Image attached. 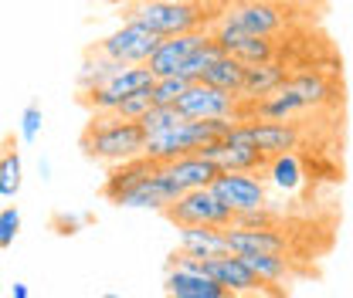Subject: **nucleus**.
Masks as SVG:
<instances>
[{
	"mask_svg": "<svg viewBox=\"0 0 353 298\" xmlns=\"http://www.w3.org/2000/svg\"><path fill=\"white\" fill-rule=\"evenodd\" d=\"M146 149V132L139 123H126L116 112L109 116H92L82 132V153L95 163H126L143 156Z\"/></svg>",
	"mask_w": 353,
	"mask_h": 298,
	"instance_id": "f257e3e1",
	"label": "nucleus"
},
{
	"mask_svg": "<svg viewBox=\"0 0 353 298\" xmlns=\"http://www.w3.org/2000/svg\"><path fill=\"white\" fill-rule=\"evenodd\" d=\"M126 21H139L143 28H150L160 38H176V34L204 31L211 14H208L204 0H157V3L130 7Z\"/></svg>",
	"mask_w": 353,
	"mask_h": 298,
	"instance_id": "f03ea898",
	"label": "nucleus"
},
{
	"mask_svg": "<svg viewBox=\"0 0 353 298\" xmlns=\"http://www.w3.org/2000/svg\"><path fill=\"white\" fill-rule=\"evenodd\" d=\"M224 139L252 146V149L262 153L265 160H275V156L296 153L299 142H303V132L292 123H262V119H255V123H238Z\"/></svg>",
	"mask_w": 353,
	"mask_h": 298,
	"instance_id": "7ed1b4c3",
	"label": "nucleus"
},
{
	"mask_svg": "<svg viewBox=\"0 0 353 298\" xmlns=\"http://www.w3.org/2000/svg\"><path fill=\"white\" fill-rule=\"evenodd\" d=\"M163 217L176 224V227H231L234 224V211H228L218 200V193L208 190H187L180 200H174Z\"/></svg>",
	"mask_w": 353,
	"mask_h": 298,
	"instance_id": "20e7f679",
	"label": "nucleus"
},
{
	"mask_svg": "<svg viewBox=\"0 0 353 298\" xmlns=\"http://www.w3.org/2000/svg\"><path fill=\"white\" fill-rule=\"evenodd\" d=\"M160 34H153L150 28H143L139 21H123V28H116L112 34H105L102 41H95V51L123 61V65H146L157 47H160Z\"/></svg>",
	"mask_w": 353,
	"mask_h": 298,
	"instance_id": "39448f33",
	"label": "nucleus"
},
{
	"mask_svg": "<svg viewBox=\"0 0 353 298\" xmlns=\"http://www.w3.org/2000/svg\"><path fill=\"white\" fill-rule=\"evenodd\" d=\"M176 109L183 119H238L241 98L224 88L208 85V82H190L187 92L176 98Z\"/></svg>",
	"mask_w": 353,
	"mask_h": 298,
	"instance_id": "423d86ee",
	"label": "nucleus"
},
{
	"mask_svg": "<svg viewBox=\"0 0 353 298\" xmlns=\"http://www.w3.org/2000/svg\"><path fill=\"white\" fill-rule=\"evenodd\" d=\"M218 21L228 24V28H234V31H241V34H248V38H272V34L285 24L282 10H279L275 3H268V0L234 3V7H228V10L221 14Z\"/></svg>",
	"mask_w": 353,
	"mask_h": 298,
	"instance_id": "0eeeda50",
	"label": "nucleus"
},
{
	"mask_svg": "<svg viewBox=\"0 0 353 298\" xmlns=\"http://www.w3.org/2000/svg\"><path fill=\"white\" fill-rule=\"evenodd\" d=\"M218 193V200L234 213L245 211H262L268 207V193H265V183L255 173H221L211 187Z\"/></svg>",
	"mask_w": 353,
	"mask_h": 298,
	"instance_id": "6e6552de",
	"label": "nucleus"
},
{
	"mask_svg": "<svg viewBox=\"0 0 353 298\" xmlns=\"http://www.w3.org/2000/svg\"><path fill=\"white\" fill-rule=\"evenodd\" d=\"M204 275H208L214 285H221L231 298L248 295V292H262L265 288V281L248 268V261L238 255H224V257H214V261H204Z\"/></svg>",
	"mask_w": 353,
	"mask_h": 298,
	"instance_id": "1a4fd4ad",
	"label": "nucleus"
},
{
	"mask_svg": "<svg viewBox=\"0 0 353 298\" xmlns=\"http://www.w3.org/2000/svg\"><path fill=\"white\" fill-rule=\"evenodd\" d=\"M211 41V31H190V34H176V38H163L160 47H157V54L146 61V68L157 75V78H167V75H180V68H183V61L197 51V47H204V44Z\"/></svg>",
	"mask_w": 353,
	"mask_h": 298,
	"instance_id": "9d476101",
	"label": "nucleus"
},
{
	"mask_svg": "<svg viewBox=\"0 0 353 298\" xmlns=\"http://www.w3.org/2000/svg\"><path fill=\"white\" fill-rule=\"evenodd\" d=\"M201 156H208L221 173H259L268 167V160H265L259 149L241 146V142H231V139H218V142L204 146Z\"/></svg>",
	"mask_w": 353,
	"mask_h": 298,
	"instance_id": "9b49d317",
	"label": "nucleus"
},
{
	"mask_svg": "<svg viewBox=\"0 0 353 298\" xmlns=\"http://www.w3.org/2000/svg\"><path fill=\"white\" fill-rule=\"evenodd\" d=\"M157 170H160V163H153L150 156H136V160H126V163H116L112 170L105 173L102 197H105L109 204H116L119 197H126V193L136 190L139 183H146Z\"/></svg>",
	"mask_w": 353,
	"mask_h": 298,
	"instance_id": "f8f14e48",
	"label": "nucleus"
},
{
	"mask_svg": "<svg viewBox=\"0 0 353 298\" xmlns=\"http://www.w3.org/2000/svg\"><path fill=\"white\" fill-rule=\"evenodd\" d=\"M228 248L238 257H255V255H285L289 241L285 234H279L275 227L265 231H245V227H228Z\"/></svg>",
	"mask_w": 353,
	"mask_h": 298,
	"instance_id": "ddd939ff",
	"label": "nucleus"
},
{
	"mask_svg": "<svg viewBox=\"0 0 353 298\" xmlns=\"http://www.w3.org/2000/svg\"><path fill=\"white\" fill-rule=\"evenodd\" d=\"M289 82V75H285V65L282 61H262V65H248L245 68V82H241V92H238V98L241 102H262L268 95H275L279 88Z\"/></svg>",
	"mask_w": 353,
	"mask_h": 298,
	"instance_id": "4468645a",
	"label": "nucleus"
},
{
	"mask_svg": "<svg viewBox=\"0 0 353 298\" xmlns=\"http://www.w3.org/2000/svg\"><path fill=\"white\" fill-rule=\"evenodd\" d=\"M228 227H180V251L197 261H214L231 255L228 248Z\"/></svg>",
	"mask_w": 353,
	"mask_h": 298,
	"instance_id": "2eb2a0df",
	"label": "nucleus"
},
{
	"mask_svg": "<svg viewBox=\"0 0 353 298\" xmlns=\"http://www.w3.org/2000/svg\"><path fill=\"white\" fill-rule=\"evenodd\" d=\"M163 170L180 183L183 193L187 190H208V187H214V180L221 176L218 167L208 156H201V153H190V156H180L174 163H163Z\"/></svg>",
	"mask_w": 353,
	"mask_h": 298,
	"instance_id": "dca6fc26",
	"label": "nucleus"
},
{
	"mask_svg": "<svg viewBox=\"0 0 353 298\" xmlns=\"http://www.w3.org/2000/svg\"><path fill=\"white\" fill-rule=\"evenodd\" d=\"M163 288H167V298H231L208 275H194L183 268H167Z\"/></svg>",
	"mask_w": 353,
	"mask_h": 298,
	"instance_id": "f3484780",
	"label": "nucleus"
},
{
	"mask_svg": "<svg viewBox=\"0 0 353 298\" xmlns=\"http://www.w3.org/2000/svg\"><path fill=\"white\" fill-rule=\"evenodd\" d=\"M126 65L123 61H116V58H109V54H102V51H88L85 61H82V68H79V75H75V82H79V92H92V88H105L119 72H123Z\"/></svg>",
	"mask_w": 353,
	"mask_h": 298,
	"instance_id": "a211bd4d",
	"label": "nucleus"
},
{
	"mask_svg": "<svg viewBox=\"0 0 353 298\" xmlns=\"http://www.w3.org/2000/svg\"><path fill=\"white\" fill-rule=\"evenodd\" d=\"M285 85L306 102V109H319V105L336 102V85H333L330 78H323L319 72H299V75H289Z\"/></svg>",
	"mask_w": 353,
	"mask_h": 298,
	"instance_id": "6ab92c4d",
	"label": "nucleus"
},
{
	"mask_svg": "<svg viewBox=\"0 0 353 298\" xmlns=\"http://www.w3.org/2000/svg\"><path fill=\"white\" fill-rule=\"evenodd\" d=\"M265 173H268V183L275 190H282V193H296L303 187V163H299L296 153H285V156L268 160Z\"/></svg>",
	"mask_w": 353,
	"mask_h": 298,
	"instance_id": "aec40b11",
	"label": "nucleus"
},
{
	"mask_svg": "<svg viewBox=\"0 0 353 298\" xmlns=\"http://www.w3.org/2000/svg\"><path fill=\"white\" fill-rule=\"evenodd\" d=\"M245 68L248 65H241L238 58H231V54H221L218 61L201 75V82H208V85L214 88H224V92H231V95H238L241 92V82H245Z\"/></svg>",
	"mask_w": 353,
	"mask_h": 298,
	"instance_id": "412c9836",
	"label": "nucleus"
},
{
	"mask_svg": "<svg viewBox=\"0 0 353 298\" xmlns=\"http://www.w3.org/2000/svg\"><path fill=\"white\" fill-rule=\"evenodd\" d=\"M153 82H157V75L146 68V65H126L112 82H109V92L123 102V98H130V95H136V92H146V88H153Z\"/></svg>",
	"mask_w": 353,
	"mask_h": 298,
	"instance_id": "4be33fe9",
	"label": "nucleus"
},
{
	"mask_svg": "<svg viewBox=\"0 0 353 298\" xmlns=\"http://www.w3.org/2000/svg\"><path fill=\"white\" fill-rule=\"evenodd\" d=\"M21 183H24V163H21V153L7 142V146L0 149V200L17 197Z\"/></svg>",
	"mask_w": 353,
	"mask_h": 298,
	"instance_id": "5701e85b",
	"label": "nucleus"
},
{
	"mask_svg": "<svg viewBox=\"0 0 353 298\" xmlns=\"http://www.w3.org/2000/svg\"><path fill=\"white\" fill-rule=\"evenodd\" d=\"M248 268L262 278L265 285H279V281H289L292 278V261L285 255H255V257H245Z\"/></svg>",
	"mask_w": 353,
	"mask_h": 298,
	"instance_id": "b1692460",
	"label": "nucleus"
},
{
	"mask_svg": "<svg viewBox=\"0 0 353 298\" xmlns=\"http://www.w3.org/2000/svg\"><path fill=\"white\" fill-rule=\"evenodd\" d=\"M228 54L238 58L241 65H262V61H272V58H275V41H272V38H248V34H245Z\"/></svg>",
	"mask_w": 353,
	"mask_h": 298,
	"instance_id": "393cba45",
	"label": "nucleus"
},
{
	"mask_svg": "<svg viewBox=\"0 0 353 298\" xmlns=\"http://www.w3.org/2000/svg\"><path fill=\"white\" fill-rule=\"evenodd\" d=\"M180 123H187L183 116H180V109L176 105H153L143 119H139V126L146 136H157V132H167V129H176Z\"/></svg>",
	"mask_w": 353,
	"mask_h": 298,
	"instance_id": "a878e982",
	"label": "nucleus"
},
{
	"mask_svg": "<svg viewBox=\"0 0 353 298\" xmlns=\"http://www.w3.org/2000/svg\"><path fill=\"white\" fill-rule=\"evenodd\" d=\"M187 78H180V75H167V78H157L153 88H150V98H153V105H176V98L187 92Z\"/></svg>",
	"mask_w": 353,
	"mask_h": 298,
	"instance_id": "bb28decb",
	"label": "nucleus"
},
{
	"mask_svg": "<svg viewBox=\"0 0 353 298\" xmlns=\"http://www.w3.org/2000/svg\"><path fill=\"white\" fill-rule=\"evenodd\" d=\"M150 109H153V98H150V88H146V92H136V95H130V98H123L119 109H116V116L126 119V123H139Z\"/></svg>",
	"mask_w": 353,
	"mask_h": 298,
	"instance_id": "cd10ccee",
	"label": "nucleus"
},
{
	"mask_svg": "<svg viewBox=\"0 0 353 298\" xmlns=\"http://www.w3.org/2000/svg\"><path fill=\"white\" fill-rule=\"evenodd\" d=\"M82 105L92 116H109V112L119 109V98L109 88H92V92H82Z\"/></svg>",
	"mask_w": 353,
	"mask_h": 298,
	"instance_id": "c85d7f7f",
	"label": "nucleus"
},
{
	"mask_svg": "<svg viewBox=\"0 0 353 298\" xmlns=\"http://www.w3.org/2000/svg\"><path fill=\"white\" fill-rule=\"evenodd\" d=\"M41 105L38 102H31V105H24V112H21V126H17V132H21V139L24 142H34L38 136H41Z\"/></svg>",
	"mask_w": 353,
	"mask_h": 298,
	"instance_id": "c756f323",
	"label": "nucleus"
},
{
	"mask_svg": "<svg viewBox=\"0 0 353 298\" xmlns=\"http://www.w3.org/2000/svg\"><path fill=\"white\" fill-rule=\"evenodd\" d=\"M17 231H21V211L17 207H3L0 211V251L14 248Z\"/></svg>",
	"mask_w": 353,
	"mask_h": 298,
	"instance_id": "7c9ffc66",
	"label": "nucleus"
},
{
	"mask_svg": "<svg viewBox=\"0 0 353 298\" xmlns=\"http://www.w3.org/2000/svg\"><path fill=\"white\" fill-rule=\"evenodd\" d=\"M231 227H245V231H265V227H275V213L262 207V211H245L234 213V224Z\"/></svg>",
	"mask_w": 353,
	"mask_h": 298,
	"instance_id": "2f4dec72",
	"label": "nucleus"
},
{
	"mask_svg": "<svg viewBox=\"0 0 353 298\" xmlns=\"http://www.w3.org/2000/svg\"><path fill=\"white\" fill-rule=\"evenodd\" d=\"M88 217H65V213H58L54 217V231L58 234H79V227L85 224Z\"/></svg>",
	"mask_w": 353,
	"mask_h": 298,
	"instance_id": "473e14b6",
	"label": "nucleus"
},
{
	"mask_svg": "<svg viewBox=\"0 0 353 298\" xmlns=\"http://www.w3.org/2000/svg\"><path fill=\"white\" fill-rule=\"evenodd\" d=\"M10 298H31V295H28V285L14 281V288H10Z\"/></svg>",
	"mask_w": 353,
	"mask_h": 298,
	"instance_id": "72a5a7b5",
	"label": "nucleus"
},
{
	"mask_svg": "<svg viewBox=\"0 0 353 298\" xmlns=\"http://www.w3.org/2000/svg\"><path fill=\"white\" fill-rule=\"evenodd\" d=\"M38 173H41V180H51V163L41 160V163H38Z\"/></svg>",
	"mask_w": 353,
	"mask_h": 298,
	"instance_id": "f704fd0d",
	"label": "nucleus"
},
{
	"mask_svg": "<svg viewBox=\"0 0 353 298\" xmlns=\"http://www.w3.org/2000/svg\"><path fill=\"white\" fill-rule=\"evenodd\" d=\"M143 3H157V0H126V7H143Z\"/></svg>",
	"mask_w": 353,
	"mask_h": 298,
	"instance_id": "c9c22d12",
	"label": "nucleus"
},
{
	"mask_svg": "<svg viewBox=\"0 0 353 298\" xmlns=\"http://www.w3.org/2000/svg\"><path fill=\"white\" fill-rule=\"evenodd\" d=\"M105 3H126V0H105Z\"/></svg>",
	"mask_w": 353,
	"mask_h": 298,
	"instance_id": "e433bc0d",
	"label": "nucleus"
},
{
	"mask_svg": "<svg viewBox=\"0 0 353 298\" xmlns=\"http://www.w3.org/2000/svg\"><path fill=\"white\" fill-rule=\"evenodd\" d=\"M102 298H119V295H112V292H109V295H102Z\"/></svg>",
	"mask_w": 353,
	"mask_h": 298,
	"instance_id": "4c0bfd02",
	"label": "nucleus"
}]
</instances>
